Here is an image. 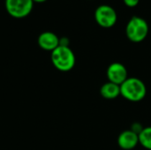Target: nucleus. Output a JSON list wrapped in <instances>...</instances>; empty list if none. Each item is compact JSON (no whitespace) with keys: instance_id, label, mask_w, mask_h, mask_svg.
<instances>
[{"instance_id":"obj_8","label":"nucleus","mask_w":151,"mask_h":150,"mask_svg":"<svg viewBox=\"0 0 151 150\" xmlns=\"http://www.w3.org/2000/svg\"><path fill=\"white\" fill-rule=\"evenodd\" d=\"M139 144V136L133 131L126 130L118 137V145L123 150L134 149Z\"/></svg>"},{"instance_id":"obj_13","label":"nucleus","mask_w":151,"mask_h":150,"mask_svg":"<svg viewBox=\"0 0 151 150\" xmlns=\"http://www.w3.org/2000/svg\"><path fill=\"white\" fill-rule=\"evenodd\" d=\"M69 44H70V41H69V39L67 37L64 36V37L59 38V45L60 46L69 47Z\"/></svg>"},{"instance_id":"obj_1","label":"nucleus","mask_w":151,"mask_h":150,"mask_svg":"<svg viewBox=\"0 0 151 150\" xmlns=\"http://www.w3.org/2000/svg\"><path fill=\"white\" fill-rule=\"evenodd\" d=\"M147 95L145 83L135 77H128L120 85V95L133 103L141 102Z\"/></svg>"},{"instance_id":"obj_9","label":"nucleus","mask_w":151,"mask_h":150,"mask_svg":"<svg viewBox=\"0 0 151 150\" xmlns=\"http://www.w3.org/2000/svg\"><path fill=\"white\" fill-rule=\"evenodd\" d=\"M100 94L107 100L115 99L120 95V86L108 81L101 87Z\"/></svg>"},{"instance_id":"obj_7","label":"nucleus","mask_w":151,"mask_h":150,"mask_svg":"<svg viewBox=\"0 0 151 150\" xmlns=\"http://www.w3.org/2000/svg\"><path fill=\"white\" fill-rule=\"evenodd\" d=\"M37 43L42 50L51 52L59 46V37L53 32L45 31L39 34Z\"/></svg>"},{"instance_id":"obj_6","label":"nucleus","mask_w":151,"mask_h":150,"mask_svg":"<svg viewBox=\"0 0 151 150\" xmlns=\"http://www.w3.org/2000/svg\"><path fill=\"white\" fill-rule=\"evenodd\" d=\"M106 76L110 82L115 83L119 86L128 78L126 66L119 62H114L108 66Z\"/></svg>"},{"instance_id":"obj_11","label":"nucleus","mask_w":151,"mask_h":150,"mask_svg":"<svg viewBox=\"0 0 151 150\" xmlns=\"http://www.w3.org/2000/svg\"><path fill=\"white\" fill-rule=\"evenodd\" d=\"M143 126L140 124V123H134L133 125H132V126H131V131H133L134 133H136V134H140L141 133H142V131L143 130Z\"/></svg>"},{"instance_id":"obj_3","label":"nucleus","mask_w":151,"mask_h":150,"mask_svg":"<svg viewBox=\"0 0 151 150\" xmlns=\"http://www.w3.org/2000/svg\"><path fill=\"white\" fill-rule=\"evenodd\" d=\"M149 34L147 21L140 16H133L126 26V35L132 42H143Z\"/></svg>"},{"instance_id":"obj_10","label":"nucleus","mask_w":151,"mask_h":150,"mask_svg":"<svg viewBox=\"0 0 151 150\" xmlns=\"http://www.w3.org/2000/svg\"><path fill=\"white\" fill-rule=\"evenodd\" d=\"M139 136V143L146 149L151 150V126L144 127Z\"/></svg>"},{"instance_id":"obj_4","label":"nucleus","mask_w":151,"mask_h":150,"mask_svg":"<svg viewBox=\"0 0 151 150\" xmlns=\"http://www.w3.org/2000/svg\"><path fill=\"white\" fill-rule=\"evenodd\" d=\"M94 17L97 25L104 28H111L114 27L118 21L116 10L109 4L99 5L95 11Z\"/></svg>"},{"instance_id":"obj_2","label":"nucleus","mask_w":151,"mask_h":150,"mask_svg":"<svg viewBox=\"0 0 151 150\" xmlns=\"http://www.w3.org/2000/svg\"><path fill=\"white\" fill-rule=\"evenodd\" d=\"M50 59L53 66L60 72L71 71L76 62V57L72 49L60 45L51 51Z\"/></svg>"},{"instance_id":"obj_12","label":"nucleus","mask_w":151,"mask_h":150,"mask_svg":"<svg viewBox=\"0 0 151 150\" xmlns=\"http://www.w3.org/2000/svg\"><path fill=\"white\" fill-rule=\"evenodd\" d=\"M123 2L126 4V6H127L129 8H134L139 4L140 0H123Z\"/></svg>"},{"instance_id":"obj_14","label":"nucleus","mask_w":151,"mask_h":150,"mask_svg":"<svg viewBox=\"0 0 151 150\" xmlns=\"http://www.w3.org/2000/svg\"><path fill=\"white\" fill-rule=\"evenodd\" d=\"M34 3H44V2H46L47 0H32Z\"/></svg>"},{"instance_id":"obj_15","label":"nucleus","mask_w":151,"mask_h":150,"mask_svg":"<svg viewBox=\"0 0 151 150\" xmlns=\"http://www.w3.org/2000/svg\"><path fill=\"white\" fill-rule=\"evenodd\" d=\"M88 1H91V0H88Z\"/></svg>"},{"instance_id":"obj_5","label":"nucleus","mask_w":151,"mask_h":150,"mask_svg":"<svg viewBox=\"0 0 151 150\" xmlns=\"http://www.w3.org/2000/svg\"><path fill=\"white\" fill-rule=\"evenodd\" d=\"M34 2L32 0H5L4 6L10 16L15 19H23L28 16L33 8Z\"/></svg>"}]
</instances>
